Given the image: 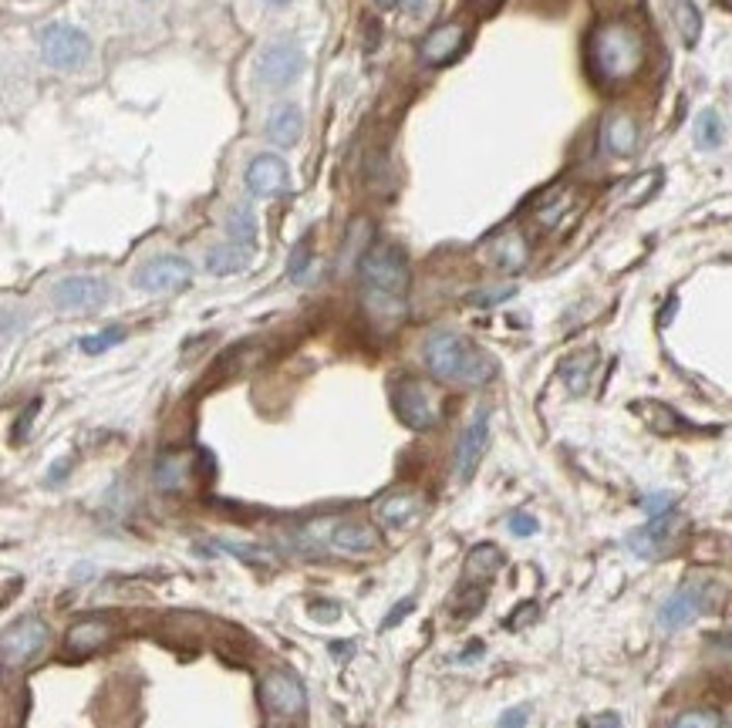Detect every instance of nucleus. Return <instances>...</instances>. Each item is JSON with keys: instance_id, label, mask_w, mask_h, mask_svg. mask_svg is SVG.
Segmentation results:
<instances>
[{"instance_id": "1", "label": "nucleus", "mask_w": 732, "mask_h": 728, "mask_svg": "<svg viewBox=\"0 0 732 728\" xmlns=\"http://www.w3.org/2000/svg\"><path fill=\"white\" fill-rule=\"evenodd\" d=\"M362 297H365V310L375 324L381 328H392L405 317V297H409V260L399 247L392 243H378V247L365 250L362 263Z\"/></svg>"}, {"instance_id": "2", "label": "nucleus", "mask_w": 732, "mask_h": 728, "mask_svg": "<svg viewBox=\"0 0 732 728\" xmlns=\"http://www.w3.org/2000/svg\"><path fill=\"white\" fill-rule=\"evenodd\" d=\"M588 64L604 85L631 81L645 64V37L628 21H604L591 31L588 40Z\"/></svg>"}, {"instance_id": "3", "label": "nucleus", "mask_w": 732, "mask_h": 728, "mask_svg": "<svg viewBox=\"0 0 732 728\" xmlns=\"http://www.w3.org/2000/svg\"><path fill=\"white\" fill-rule=\"evenodd\" d=\"M422 354H426V368L433 372V378L449 385L473 388L496 378V361L459 331H433Z\"/></svg>"}, {"instance_id": "4", "label": "nucleus", "mask_w": 732, "mask_h": 728, "mask_svg": "<svg viewBox=\"0 0 732 728\" xmlns=\"http://www.w3.org/2000/svg\"><path fill=\"white\" fill-rule=\"evenodd\" d=\"M294 540L300 553L315 556H368L381 543L375 526L362 519H315L300 526Z\"/></svg>"}, {"instance_id": "5", "label": "nucleus", "mask_w": 732, "mask_h": 728, "mask_svg": "<svg viewBox=\"0 0 732 728\" xmlns=\"http://www.w3.org/2000/svg\"><path fill=\"white\" fill-rule=\"evenodd\" d=\"M392 409L402 419V425L426 432L439 422V401L429 391V385H422L418 378H402L392 391Z\"/></svg>"}, {"instance_id": "6", "label": "nucleus", "mask_w": 732, "mask_h": 728, "mask_svg": "<svg viewBox=\"0 0 732 728\" xmlns=\"http://www.w3.org/2000/svg\"><path fill=\"white\" fill-rule=\"evenodd\" d=\"M42 55L51 68L58 71H74L82 68L92 55V40L71 24H48L42 31Z\"/></svg>"}, {"instance_id": "7", "label": "nucleus", "mask_w": 732, "mask_h": 728, "mask_svg": "<svg viewBox=\"0 0 732 728\" xmlns=\"http://www.w3.org/2000/svg\"><path fill=\"white\" fill-rule=\"evenodd\" d=\"M45 644H48V624L42 618H17L4 631V641H0L4 668H21V665L34 661L45 651Z\"/></svg>"}, {"instance_id": "8", "label": "nucleus", "mask_w": 732, "mask_h": 728, "mask_svg": "<svg viewBox=\"0 0 732 728\" xmlns=\"http://www.w3.org/2000/svg\"><path fill=\"white\" fill-rule=\"evenodd\" d=\"M51 301L61 314H92L98 307H105L108 301V283L88 273H74L55 283Z\"/></svg>"}, {"instance_id": "9", "label": "nucleus", "mask_w": 732, "mask_h": 728, "mask_svg": "<svg viewBox=\"0 0 732 728\" xmlns=\"http://www.w3.org/2000/svg\"><path fill=\"white\" fill-rule=\"evenodd\" d=\"M260 702L278 718H297L307 708V692L294 671H267L260 681Z\"/></svg>"}, {"instance_id": "10", "label": "nucleus", "mask_w": 732, "mask_h": 728, "mask_svg": "<svg viewBox=\"0 0 732 728\" xmlns=\"http://www.w3.org/2000/svg\"><path fill=\"white\" fill-rule=\"evenodd\" d=\"M300 71H304V51L294 40H274L257 58V78L267 89H287L291 81H297Z\"/></svg>"}, {"instance_id": "11", "label": "nucleus", "mask_w": 732, "mask_h": 728, "mask_svg": "<svg viewBox=\"0 0 732 728\" xmlns=\"http://www.w3.org/2000/svg\"><path fill=\"white\" fill-rule=\"evenodd\" d=\"M486 445H489V409H476V415L470 419V425L462 428V435L456 442L452 472H456L459 482H470L476 475Z\"/></svg>"}, {"instance_id": "12", "label": "nucleus", "mask_w": 732, "mask_h": 728, "mask_svg": "<svg viewBox=\"0 0 732 728\" xmlns=\"http://www.w3.org/2000/svg\"><path fill=\"white\" fill-rule=\"evenodd\" d=\"M192 283V263L182 257H156L135 270V287L145 294H173Z\"/></svg>"}, {"instance_id": "13", "label": "nucleus", "mask_w": 732, "mask_h": 728, "mask_svg": "<svg viewBox=\"0 0 732 728\" xmlns=\"http://www.w3.org/2000/svg\"><path fill=\"white\" fill-rule=\"evenodd\" d=\"M467 37H470V31H467V24H459V21H449V24H439V27H433L426 37H422V45H418V58L426 61L429 68H439V64H449L462 48H467Z\"/></svg>"}, {"instance_id": "14", "label": "nucleus", "mask_w": 732, "mask_h": 728, "mask_svg": "<svg viewBox=\"0 0 732 728\" xmlns=\"http://www.w3.org/2000/svg\"><path fill=\"white\" fill-rule=\"evenodd\" d=\"M291 186V169L281 155H257L247 169V189L257 199H274Z\"/></svg>"}, {"instance_id": "15", "label": "nucleus", "mask_w": 732, "mask_h": 728, "mask_svg": "<svg viewBox=\"0 0 732 728\" xmlns=\"http://www.w3.org/2000/svg\"><path fill=\"white\" fill-rule=\"evenodd\" d=\"M601 149L611 155H631L638 149V118L625 108H614L601 121Z\"/></svg>"}, {"instance_id": "16", "label": "nucleus", "mask_w": 732, "mask_h": 728, "mask_svg": "<svg viewBox=\"0 0 732 728\" xmlns=\"http://www.w3.org/2000/svg\"><path fill=\"white\" fill-rule=\"evenodd\" d=\"M422 496L418 493H409V490H395L389 496H381L375 503V516L381 526H389V530H405V526H412L418 516H422Z\"/></svg>"}, {"instance_id": "17", "label": "nucleus", "mask_w": 732, "mask_h": 728, "mask_svg": "<svg viewBox=\"0 0 732 728\" xmlns=\"http://www.w3.org/2000/svg\"><path fill=\"white\" fill-rule=\"evenodd\" d=\"M192 472H197V456L192 453H163L152 469V479L163 493H182L189 490Z\"/></svg>"}, {"instance_id": "18", "label": "nucleus", "mask_w": 732, "mask_h": 728, "mask_svg": "<svg viewBox=\"0 0 732 728\" xmlns=\"http://www.w3.org/2000/svg\"><path fill=\"white\" fill-rule=\"evenodd\" d=\"M703 607H706V600H703V590H699V587H682L678 594H672V597L662 603L659 624H662L665 631H678V627H685L688 621H696V618L703 614Z\"/></svg>"}, {"instance_id": "19", "label": "nucleus", "mask_w": 732, "mask_h": 728, "mask_svg": "<svg viewBox=\"0 0 732 728\" xmlns=\"http://www.w3.org/2000/svg\"><path fill=\"white\" fill-rule=\"evenodd\" d=\"M672 522H675V513H672V509L654 513V516L641 526V530H635V533L628 537V550L638 553V556H654V553H659V550L669 543V537H672Z\"/></svg>"}, {"instance_id": "20", "label": "nucleus", "mask_w": 732, "mask_h": 728, "mask_svg": "<svg viewBox=\"0 0 732 728\" xmlns=\"http://www.w3.org/2000/svg\"><path fill=\"white\" fill-rule=\"evenodd\" d=\"M489 254H493V263L504 273H520L527 267V260H530V247H527V239L517 230H507L504 236H496Z\"/></svg>"}, {"instance_id": "21", "label": "nucleus", "mask_w": 732, "mask_h": 728, "mask_svg": "<svg viewBox=\"0 0 732 728\" xmlns=\"http://www.w3.org/2000/svg\"><path fill=\"white\" fill-rule=\"evenodd\" d=\"M115 637V624L108 621H82L68 631V651L74 655H92L98 647H105Z\"/></svg>"}, {"instance_id": "22", "label": "nucleus", "mask_w": 732, "mask_h": 728, "mask_svg": "<svg viewBox=\"0 0 732 728\" xmlns=\"http://www.w3.org/2000/svg\"><path fill=\"white\" fill-rule=\"evenodd\" d=\"M300 132H304V115H300V108L291 105V102L281 105V108L271 115V121H267V139H271L274 145H284V149L297 145Z\"/></svg>"}, {"instance_id": "23", "label": "nucleus", "mask_w": 732, "mask_h": 728, "mask_svg": "<svg viewBox=\"0 0 732 728\" xmlns=\"http://www.w3.org/2000/svg\"><path fill=\"white\" fill-rule=\"evenodd\" d=\"M250 257L253 254H247V250H240L237 243H220V247H213L210 254H206V270L210 273H216V277H229V273H240L247 263H250Z\"/></svg>"}, {"instance_id": "24", "label": "nucleus", "mask_w": 732, "mask_h": 728, "mask_svg": "<svg viewBox=\"0 0 732 728\" xmlns=\"http://www.w3.org/2000/svg\"><path fill=\"white\" fill-rule=\"evenodd\" d=\"M226 236L229 243H237L240 250L253 254L257 250V220L250 207H234L226 216Z\"/></svg>"}, {"instance_id": "25", "label": "nucleus", "mask_w": 732, "mask_h": 728, "mask_svg": "<svg viewBox=\"0 0 732 728\" xmlns=\"http://www.w3.org/2000/svg\"><path fill=\"white\" fill-rule=\"evenodd\" d=\"M504 563H507V556H504V550H499L496 543H480V547L470 550V556H467V577H470V580H473V577L489 580L496 571H504Z\"/></svg>"}, {"instance_id": "26", "label": "nucleus", "mask_w": 732, "mask_h": 728, "mask_svg": "<svg viewBox=\"0 0 732 728\" xmlns=\"http://www.w3.org/2000/svg\"><path fill=\"white\" fill-rule=\"evenodd\" d=\"M672 4V21L685 40V48H696V40L703 34V14L696 8V0H669Z\"/></svg>"}, {"instance_id": "27", "label": "nucleus", "mask_w": 732, "mask_h": 728, "mask_svg": "<svg viewBox=\"0 0 732 728\" xmlns=\"http://www.w3.org/2000/svg\"><path fill=\"white\" fill-rule=\"evenodd\" d=\"M216 550L237 556V560H244L250 566H274L278 563V556L271 550L260 547V543H247V540H216Z\"/></svg>"}, {"instance_id": "28", "label": "nucleus", "mask_w": 732, "mask_h": 728, "mask_svg": "<svg viewBox=\"0 0 732 728\" xmlns=\"http://www.w3.org/2000/svg\"><path fill=\"white\" fill-rule=\"evenodd\" d=\"M591 368H594V351H581V354H574L560 364V375H564L570 391H585L588 378H591Z\"/></svg>"}, {"instance_id": "29", "label": "nucleus", "mask_w": 732, "mask_h": 728, "mask_svg": "<svg viewBox=\"0 0 732 728\" xmlns=\"http://www.w3.org/2000/svg\"><path fill=\"white\" fill-rule=\"evenodd\" d=\"M483 603H486V587L467 584V587H459V594L452 600V614L456 618H473V614L483 611Z\"/></svg>"}, {"instance_id": "30", "label": "nucleus", "mask_w": 732, "mask_h": 728, "mask_svg": "<svg viewBox=\"0 0 732 728\" xmlns=\"http://www.w3.org/2000/svg\"><path fill=\"white\" fill-rule=\"evenodd\" d=\"M669 728H722V712H716V708H688Z\"/></svg>"}, {"instance_id": "31", "label": "nucleus", "mask_w": 732, "mask_h": 728, "mask_svg": "<svg viewBox=\"0 0 732 728\" xmlns=\"http://www.w3.org/2000/svg\"><path fill=\"white\" fill-rule=\"evenodd\" d=\"M307 267H311V236H300L294 243V250L287 257V277L291 280H304Z\"/></svg>"}, {"instance_id": "32", "label": "nucleus", "mask_w": 732, "mask_h": 728, "mask_svg": "<svg viewBox=\"0 0 732 728\" xmlns=\"http://www.w3.org/2000/svg\"><path fill=\"white\" fill-rule=\"evenodd\" d=\"M696 139H699L703 149H716L722 142V121H719L716 111H703L699 115V132H696Z\"/></svg>"}, {"instance_id": "33", "label": "nucleus", "mask_w": 732, "mask_h": 728, "mask_svg": "<svg viewBox=\"0 0 732 728\" xmlns=\"http://www.w3.org/2000/svg\"><path fill=\"white\" fill-rule=\"evenodd\" d=\"M122 338H126L122 328H105V331H98V334L82 338V351H85V354H102V351H108V348L119 344Z\"/></svg>"}, {"instance_id": "34", "label": "nucleus", "mask_w": 732, "mask_h": 728, "mask_svg": "<svg viewBox=\"0 0 732 728\" xmlns=\"http://www.w3.org/2000/svg\"><path fill=\"white\" fill-rule=\"evenodd\" d=\"M510 533H513V537H533V533H536V519L527 516V513L510 516Z\"/></svg>"}, {"instance_id": "35", "label": "nucleus", "mask_w": 732, "mask_h": 728, "mask_svg": "<svg viewBox=\"0 0 732 728\" xmlns=\"http://www.w3.org/2000/svg\"><path fill=\"white\" fill-rule=\"evenodd\" d=\"M581 728H622V718L614 715V712H601V715L581 718Z\"/></svg>"}, {"instance_id": "36", "label": "nucleus", "mask_w": 732, "mask_h": 728, "mask_svg": "<svg viewBox=\"0 0 732 728\" xmlns=\"http://www.w3.org/2000/svg\"><path fill=\"white\" fill-rule=\"evenodd\" d=\"M533 618H536V603H530V600H527V603H520L517 611L510 614V621H507V624H510L513 631H520V627H527V621H533Z\"/></svg>"}, {"instance_id": "37", "label": "nucleus", "mask_w": 732, "mask_h": 728, "mask_svg": "<svg viewBox=\"0 0 732 728\" xmlns=\"http://www.w3.org/2000/svg\"><path fill=\"white\" fill-rule=\"evenodd\" d=\"M37 409H42V398H34L27 409H24V415H21V422L14 425V435L17 438H24L27 435V428H31V422H34V415H37Z\"/></svg>"}, {"instance_id": "38", "label": "nucleus", "mask_w": 732, "mask_h": 728, "mask_svg": "<svg viewBox=\"0 0 732 728\" xmlns=\"http://www.w3.org/2000/svg\"><path fill=\"white\" fill-rule=\"evenodd\" d=\"M527 725V708H510L504 718H499L496 728H523Z\"/></svg>"}, {"instance_id": "39", "label": "nucleus", "mask_w": 732, "mask_h": 728, "mask_svg": "<svg viewBox=\"0 0 732 728\" xmlns=\"http://www.w3.org/2000/svg\"><path fill=\"white\" fill-rule=\"evenodd\" d=\"M381 8H395V11H409V14H415V11H422V0H378Z\"/></svg>"}, {"instance_id": "40", "label": "nucleus", "mask_w": 732, "mask_h": 728, "mask_svg": "<svg viewBox=\"0 0 732 728\" xmlns=\"http://www.w3.org/2000/svg\"><path fill=\"white\" fill-rule=\"evenodd\" d=\"M507 297H513V287L489 291V294H473V304H496V301H507Z\"/></svg>"}, {"instance_id": "41", "label": "nucleus", "mask_w": 732, "mask_h": 728, "mask_svg": "<svg viewBox=\"0 0 732 728\" xmlns=\"http://www.w3.org/2000/svg\"><path fill=\"white\" fill-rule=\"evenodd\" d=\"M409 611H412V600H402V607H399V611H392L389 618H385V624H381V627H395V624H399V621H402V618H405Z\"/></svg>"}, {"instance_id": "42", "label": "nucleus", "mask_w": 732, "mask_h": 728, "mask_svg": "<svg viewBox=\"0 0 732 728\" xmlns=\"http://www.w3.org/2000/svg\"><path fill=\"white\" fill-rule=\"evenodd\" d=\"M483 651H486V647H483V641H470L467 655H459V661L467 665V661H473V658H483Z\"/></svg>"}, {"instance_id": "43", "label": "nucleus", "mask_w": 732, "mask_h": 728, "mask_svg": "<svg viewBox=\"0 0 732 728\" xmlns=\"http://www.w3.org/2000/svg\"><path fill=\"white\" fill-rule=\"evenodd\" d=\"M311 614L315 618H328V614H341L338 603H311Z\"/></svg>"}, {"instance_id": "44", "label": "nucleus", "mask_w": 732, "mask_h": 728, "mask_svg": "<svg viewBox=\"0 0 732 728\" xmlns=\"http://www.w3.org/2000/svg\"><path fill=\"white\" fill-rule=\"evenodd\" d=\"M470 4H473V8H476L480 14H493V11H496L499 4H504V0H470Z\"/></svg>"}, {"instance_id": "45", "label": "nucleus", "mask_w": 732, "mask_h": 728, "mask_svg": "<svg viewBox=\"0 0 732 728\" xmlns=\"http://www.w3.org/2000/svg\"><path fill=\"white\" fill-rule=\"evenodd\" d=\"M352 647H355L352 641H344V644H338V641H334V644H331V651H334V658H349Z\"/></svg>"}, {"instance_id": "46", "label": "nucleus", "mask_w": 732, "mask_h": 728, "mask_svg": "<svg viewBox=\"0 0 732 728\" xmlns=\"http://www.w3.org/2000/svg\"><path fill=\"white\" fill-rule=\"evenodd\" d=\"M64 469H68V459H61V462H58V466L51 469V475H48V479H51V482H58V479L64 475Z\"/></svg>"}, {"instance_id": "47", "label": "nucleus", "mask_w": 732, "mask_h": 728, "mask_svg": "<svg viewBox=\"0 0 732 728\" xmlns=\"http://www.w3.org/2000/svg\"><path fill=\"white\" fill-rule=\"evenodd\" d=\"M722 725H729L732 728V698L725 702V708H722Z\"/></svg>"}, {"instance_id": "48", "label": "nucleus", "mask_w": 732, "mask_h": 728, "mask_svg": "<svg viewBox=\"0 0 732 728\" xmlns=\"http://www.w3.org/2000/svg\"><path fill=\"white\" fill-rule=\"evenodd\" d=\"M271 8H284V4H291V0H267Z\"/></svg>"}]
</instances>
